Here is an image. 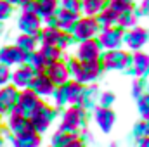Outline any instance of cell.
<instances>
[{
	"instance_id": "c3c4849f",
	"label": "cell",
	"mask_w": 149,
	"mask_h": 147,
	"mask_svg": "<svg viewBox=\"0 0 149 147\" xmlns=\"http://www.w3.org/2000/svg\"><path fill=\"white\" fill-rule=\"evenodd\" d=\"M111 147H118V146H116V144H113V146H111Z\"/></svg>"
},
{
	"instance_id": "816d5d0a",
	"label": "cell",
	"mask_w": 149,
	"mask_h": 147,
	"mask_svg": "<svg viewBox=\"0 0 149 147\" xmlns=\"http://www.w3.org/2000/svg\"><path fill=\"white\" fill-rule=\"evenodd\" d=\"M0 121H2V114H0Z\"/></svg>"
},
{
	"instance_id": "ab89813d",
	"label": "cell",
	"mask_w": 149,
	"mask_h": 147,
	"mask_svg": "<svg viewBox=\"0 0 149 147\" xmlns=\"http://www.w3.org/2000/svg\"><path fill=\"white\" fill-rule=\"evenodd\" d=\"M10 14H12V5H9L7 2L0 0V23L5 21V19H9Z\"/></svg>"
},
{
	"instance_id": "681fc988",
	"label": "cell",
	"mask_w": 149,
	"mask_h": 147,
	"mask_svg": "<svg viewBox=\"0 0 149 147\" xmlns=\"http://www.w3.org/2000/svg\"><path fill=\"white\" fill-rule=\"evenodd\" d=\"M0 144H2V135H0Z\"/></svg>"
},
{
	"instance_id": "ffe728a7",
	"label": "cell",
	"mask_w": 149,
	"mask_h": 147,
	"mask_svg": "<svg viewBox=\"0 0 149 147\" xmlns=\"http://www.w3.org/2000/svg\"><path fill=\"white\" fill-rule=\"evenodd\" d=\"M14 147H40L42 146V135L37 132L24 133V135H14L12 139Z\"/></svg>"
},
{
	"instance_id": "3957f363",
	"label": "cell",
	"mask_w": 149,
	"mask_h": 147,
	"mask_svg": "<svg viewBox=\"0 0 149 147\" xmlns=\"http://www.w3.org/2000/svg\"><path fill=\"white\" fill-rule=\"evenodd\" d=\"M87 123V111L81 106H70L63 112V121H61V130L66 132H78L83 125Z\"/></svg>"
},
{
	"instance_id": "9a60e30c",
	"label": "cell",
	"mask_w": 149,
	"mask_h": 147,
	"mask_svg": "<svg viewBox=\"0 0 149 147\" xmlns=\"http://www.w3.org/2000/svg\"><path fill=\"white\" fill-rule=\"evenodd\" d=\"M30 88H31L38 97L42 99V97H49V95H52L56 85L50 81V78H49L45 73H38V74L33 76V80H31V83H30Z\"/></svg>"
},
{
	"instance_id": "7402d4cb",
	"label": "cell",
	"mask_w": 149,
	"mask_h": 147,
	"mask_svg": "<svg viewBox=\"0 0 149 147\" xmlns=\"http://www.w3.org/2000/svg\"><path fill=\"white\" fill-rule=\"evenodd\" d=\"M24 66H28V68H30L35 74L43 73V71H45V68H47V64H45L43 57L38 54V50H33V52L26 54V57H24Z\"/></svg>"
},
{
	"instance_id": "cb8c5ba5",
	"label": "cell",
	"mask_w": 149,
	"mask_h": 147,
	"mask_svg": "<svg viewBox=\"0 0 149 147\" xmlns=\"http://www.w3.org/2000/svg\"><path fill=\"white\" fill-rule=\"evenodd\" d=\"M38 54L43 57V61H45L47 66L52 64V62H56V61H61L63 59V50H59L56 45H42L38 49Z\"/></svg>"
},
{
	"instance_id": "d4e9b609",
	"label": "cell",
	"mask_w": 149,
	"mask_h": 147,
	"mask_svg": "<svg viewBox=\"0 0 149 147\" xmlns=\"http://www.w3.org/2000/svg\"><path fill=\"white\" fill-rule=\"evenodd\" d=\"M116 19H118V16L113 12L109 7H104V9L95 16V21H97V24H99V30H106V28L116 26Z\"/></svg>"
},
{
	"instance_id": "6da1fadb",
	"label": "cell",
	"mask_w": 149,
	"mask_h": 147,
	"mask_svg": "<svg viewBox=\"0 0 149 147\" xmlns=\"http://www.w3.org/2000/svg\"><path fill=\"white\" fill-rule=\"evenodd\" d=\"M66 66H68L70 76L73 78L74 81L83 83V85L95 81V80L101 76V73H102V64H101L99 59H97V61L81 62V61H78V59L71 57V59L66 62Z\"/></svg>"
},
{
	"instance_id": "836d02e7",
	"label": "cell",
	"mask_w": 149,
	"mask_h": 147,
	"mask_svg": "<svg viewBox=\"0 0 149 147\" xmlns=\"http://www.w3.org/2000/svg\"><path fill=\"white\" fill-rule=\"evenodd\" d=\"M61 9L80 16V12H81V0H61Z\"/></svg>"
},
{
	"instance_id": "f5cc1de1",
	"label": "cell",
	"mask_w": 149,
	"mask_h": 147,
	"mask_svg": "<svg viewBox=\"0 0 149 147\" xmlns=\"http://www.w3.org/2000/svg\"><path fill=\"white\" fill-rule=\"evenodd\" d=\"M128 2H134V0H128Z\"/></svg>"
},
{
	"instance_id": "30bf717a",
	"label": "cell",
	"mask_w": 149,
	"mask_h": 147,
	"mask_svg": "<svg viewBox=\"0 0 149 147\" xmlns=\"http://www.w3.org/2000/svg\"><path fill=\"white\" fill-rule=\"evenodd\" d=\"M17 28L21 30V33L26 35H38V31L42 30V17L35 12H26L23 10L19 19H17Z\"/></svg>"
},
{
	"instance_id": "603a6c76",
	"label": "cell",
	"mask_w": 149,
	"mask_h": 147,
	"mask_svg": "<svg viewBox=\"0 0 149 147\" xmlns=\"http://www.w3.org/2000/svg\"><path fill=\"white\" fill-rule=\"evenodd\" d=\"M57 9H59V0H37V14L42 19L54 16Z\"/></svg>"
},
{
	"instance_id": "5bb4252c",
	"label": "cell",
	"mask_w": 149,
	"mask_h": 147,
	"mask_svg": "<svg viewBox=\"0 0 149 147\" xmlns=\"http://www.w3.org/2000/svg\"><path fill=\"white\" fill-rule=\"evenodd\" d=\"M123 42L127 43V47L130 50H141L148 42V30H144L141 26H134L123 35Z\"/></svg>"
},
{
	"instance_id": "ee69618b",
	"label": "cell",
	"mask_w": 149,
	"mask_h": 147,
	"mask_svg": "<svg viewBox=\"0 0 149 147\" xmlns=\"http://www.w3.org/2000/svg\"><path fill=\"white\" fill-rule=\"evenodd\" d=\"M141 14H149V0H142V3H141Z\"/></svg>"
},
{
	"instance_id": "1f68e13d",
	"label": "cell",
	"mask_w": 149,
	"mask_h": 147,
	"mask_svg": "<svg viewBox=\"0 0 149 147\" xmlns=\"http://www.w3.org/2000/svg\"><path fill=\"white\" fill-rule=\"evenodd\" d=\"M106 7H109L116 16H120L121 12L128 10V9H134L132 2H128V0H108V5Z\"/></svg>"
},
{
	"instance_id": "52a82bcc",
	"label": "cell",
	"mask_w": 149,
	"mask_h": 147,
	"mask_svg": "<svg viewBox=\"0 0 149 147\" xmlns=\"http://www.w3.org/2000/svg\"><path fill=\"white\" fill-rule=\"evenodd\" d=\"M123 35L125 33L120 26H111V28H106V30L99 31L97 42H99L101 49L114 50V49H120V45L123 43Z\"/></svg>"
},
{
	"instance_id": "277c9868",
	"label": "cell",
	"mask_w": 149,
	"mask_h": 147,
	"mask_svg": "<svg viewBox=\"0 0 149 147\" xmlns=\"http://www.w3.org/2000/svg\"><path fill=\"white\" fill-rule=\"evenodd\" d=\"M102 69H111V71H123L130 66V54H127L125 50L114 49L108 50L106 54H102L99 57Z\"/></svg>"
},
{
	"instance_id": "f907efd6",
	"label": "cell",
	"mask_w": 149,
	"mask_h": 147,
	"mask_svg": "<svg viewBox=\"0 0 149 147\" xmlns=\"http://www.w3.org/2000/svg\"><path fill=\"white\" fill-rule=\"evenodd\" d=\"M148 94H149V85H148Z\"/></svg>"
},
{
	"instance_id": "e0dca14e",
	"label": "cell",
	"mask_w": 149,
	"mask_h": 147,
	"mask_svg": "<svg viewBox=\"0 0 149 147\" xmlns=\"http://www.w3.org/2000/svg\"><path fill=\"white\" fill-rule=\"evenodd\" d=\"M33 76L35 73L28 68V66H19L17 69H14L12 73H10V80H12V85L16 87V88H30V83H31V80H33Z\"/></svg>"
},
{
	"instance_id": "f546056e",
	"label": "cell",
	"mask_w": 149,
	"mask_h": 147,
	"mask_svg": "<svg viewBox=\"0 0 149 147\" xmlns=\"http://www.w3.org/2000/svg\"><path fill=\"white\" fill-rule=\"evenodd\" d=\"M137 24V12L134 9H128L125 12H121L116 19V26H120L121 30H127V28H134Z\"/></svg>"
},
{
	"instance_id": "83f0119b",
	"label": "cell",
	"mask_w": 149,
	"mask_h": 147,
	"mask_svg": "<svg viewBox=\"0 0 149 147\" xmlns=\"http://www.w3.org/2000/svg\"><path fill=\"white\" fill-rule=\"evenodd\" d=\"M76 137H78V132H66V130L59 128L50 139V147H64L68 142H71Z\"/></svg>"
},
{
	"instance_id": "74e56055",
	"label": "cell",
	"mask_w": 149,
	"mask_h": 147,
	"mask_svg": "<svg viewBox=\"0 0 149 147\" xmlns=\"http://www.w3.org/2000/svg\"><path fill=\"white\" fill-rule=\"evenodd\" d=\"M134 135L137 137V139H141V137H144V135H149V121H139L135 126H134Z\"/></svg>"
},
{
	"instance_id": "d590c367",
	"label": "cell",
	"mask_w": 149,
	"mask_h": 147,
	"mask_svg": "<svg viewBox=\"0 0 149 147\" xmlns=\"http://www.w3.org/2000/svg\"><path fill=\"white\" fill-rule=\"evenodd\" d=\"M71 42H73V37H71V33H66V31H61V35H59V40H57V49L59 50H66L70 45H71Z\"/></svg>"
},
{
	"instance_id": "d6986e66",
	"label": "cell",
	"mask_w": 149,
	"mask_h": 147,
	"mask_svg": "<svg viewBox=\"0 0 149 147\" xmlns=\"http://www.w3.org/2000/svg\"><path fill=\"white\" fill-rule=\"evenodd\" d=\"M56 16V24L61 31H66V33H71L78 21V14H71L68 10H63V9H57V12L54 14Z\"/></svg>"
},
{
	"instance_id": "d6a6232c",
	"label": "cell",
	"mask_w": 149,
	"mask_h": 147,
	"mask_svg": "<svg viewBox=\"0 0 149 147\" xmlns=\"http://www.w3.org/2000/svg\"><path fill=\"white\" fill-rule=\"evenodd\" d=\"M52 97H54L56 106H59V107L66 106V104H68V88H66V85L56 87L54 92H52Z\"/></svg>"
},
{
	"instance_id": "b9f144b4",
	"label": "cell",
	"mask_w": 149,
	"mask_h": 147,
	"mask_svg": "<svg viewBox=\"0 0 149 147\" xmlns=\"http://www.w3.org/2000/svg\"><path fill=\"white\" fill-rule=\"evenodd\" d=\"M21 7H23V10H26V12H35V14H37V0H28V2H24Z\"/></svg>"
},
{
	"instance_id": "f6af8a7d",
	"label": "cell",
	"mask_w": 149,
	"mask_h": 147,
	"mask_svg": "<svg viewBox=\"0 0 149 147\" xmlns=\"http://www.w3.org/2000/svg\"><path fill=\"white\" fill-rule=\"evenodd\" d=\"M139 147H149V135H144L139 139Z\"/></svg>"
},
{
	"instance_id": "5b68a950",
	"label": "cell",
	"mask_w": 149,
	"mask_h": 147,
	"mask_svg": "<svg viewBox=\"0 0 149 147\" xmlns=\"http://www.w3.org/2000/svg\"><path fill=\"white\" fill-rule=\"evenodd\" d=\"M99 31L101 30H99V24H97L95 17L85 16V17H78L73 31H71V37H73V40L83 42V40H88V38H95L99 35Z\"/></svg>"
},
{
	"instance_id": "f35d334b",
	"label": "cell",
	"mask_w": 149,
	"mask_h": 147,
	"mask_svg": "<svg viewBox=\"0 0 149 147\" xmlns=\"http://www.w3.org/2000/svg\"><path fill=\"white\" fill-rule=\"evenodd\" d=\"M132 94H134V97H137V99L144 94V80H142L141 76L134 80V83H132Z\"/></svg>"
},
{
	"instance_id": "bcb514c9",
	"label": "cell",
	"mask_w": 149,
	"mask_h": 147,
	"mask_svg": "<svg viewBox=\"0 0 149 147\" xmlns=\"http://www.w3.org/2000/svg\"><path fill=\"white\" fill-rule=\"evenodd\" d=\"M3 2H7L9 5H17V3L21 2V0H3Z\"/></svg>"
},
{
	"instance_id": "44dd1931",
	"label": "cell",
	"mask_w": 149,
	"mask_h": 147,
	"mask_svg": "<svg viewBox=\"0 0 149 147\" xmlns=\"http://www.w3.org/2000/svg\"><path fill=\"white\" fill-rule=\"evenodd\" d=\"M66 88H68V104L71 106H80L81 104V99H83V92H85V85L83 83H78V81H68L66 83Z\"/></svg>"
},
{
	"instance_id": "e575fe53",
	"label": "cell",
	"mask_w": 149,
	"mask_h": 147,
	"mask_svg": "<svg viewBox=\"0 0 149 147\" xmlns=\"http://www.w3.org/2000/svg\"><path fill=\"white\" fill-rule=\"evenodd\" d=\"M139 114L144 121H149V94H142L139 97Z\"/></svg>"
},
{
	"instance_id": "484cf974",
	"label": "cell",
	"mask_w": 149,
	"mask_h": 147,
	"mask_svg": "<svg viewBox=\"0 0 149 147\" xmlns=\"http://www.w3.org/2000/svg\"><path fill=\"white\" fill-rule=\"evenodd\" d=\"M16 45L24 52V54H30L33 50H37L38 45V35H26V33H21L17 40H16Z\"/></svg>"
},
{
	"instance_id": "ac0fdd59",
	"label": "cell",
	"mask_w": 149,
	"mask_h": 147,
	"mask_svg": "<svg viewBox=\"0 0 149 147\" xmlns=\"http://www.w3.org/2000/svg\"><path fill=\"white\" fill-rule=\"evenodd\" d=\"M130 66L134 69V74L139 76H146L149 73V54L135 50V54L130 57Z\"/></svg>"
},
{
	"instance_id": "8fae6325",
	"label": "cell",
	"mask_w": 149,
	"mask_h": 147,
	"mask_svg": "<svg viewBox=\"0 0 149 147\" xmlns=\"http://www.w3.org/2000/svg\"><path fill=\"white\" fill-rule=\"evenodd\" d=\"M26 54L17 45H7L0 49V64L10 68V66H21L24 64Z\"/></svg>"
},
{
	"instance_id": "2e32d148",
	"label": "cell",
	"mask_w": 149,
	"mask_h": 147,
	"mask_svg": "<svg viewBox=\"0 0 149 147\" xmlns=\"http://www.w3.org/2000/svg\"><path fill=\"white\" fill-rule=\"evenodd\" d=\"M94 118H95L97 126L102 130V133H109L114 126V121H116V114L113 112L111 107H102V106H99L95 109Z\"/></svg>"
},
{
	"instance_id": "4dcf8cb0",
	"label": "cell",
	"mask_w": 149,
	"mask_h": 147,
	"mask_svg": "<svg viewBox=\"0 0 149 147\" xmlns=\"http://www.w3.org/2000/svg\"><path fill=\"white\" fill-rule=\"evenodd\" d=\"M95 101H99V90H97V87H90V88H87L85 87V92H83V99H81V107H94V104H95Z\"/></svg>"
},
{
	"instance_id": "7bdbcfd3",
	"label": "cell",
	"mask_w": 149,
	"mask_h": 147,
	"mask_svg": "<svg viewBox=\"0 0 149 147\" xmlns=\"http://www.w3.org/2000/svg\"><path fill=\"white\" fill-rule=\"evenodd\" d=\"M64 147H85V144H83V142H81V140L76 137V139H73L71 142H68Z\"/></svg>"
},
{
	"instance_id": "60d3db41",
	"label": "cell",
	"mask_w": 149,
	"mask_h": 147,
	"mask_svg": "<svg viewBox=\"0 0 149 147\" xmlns=\"http://www.w3.org/2000/svg\"><path fill=\"white\" fill-rule=\"evenodd\" d=\"M9 80H10V71H9V68L3 66V64H0V87L7 85Z\"/></svg>"
},
{
	"instance_id": "7c38bea8",
	"label": "cell",
	"mask_w": 149,
	"mask_h": 147,
	"mask_svg": "<svg viewBox=\"0 0 149 147\" xmlns=\"http://www.w3.org/2000/svg\"><path fill=\"white\" fill-rule=\"evenodd\" d=\"M19 97V88L14 85H3L0 87V114H9L14 109Z\"/></svg>"
},
{
	"instance_id": "8992f818",
	"label": "cell",
	"mask_w": 149,
	"mask_h": 147,
	"mask_svg": "<svg viewBox=\"0 0 149 147\" xmlns=\"http://www.w3.org/2000/svg\"><path fill=\"white\" fill-rule=\"evenodd\" d=\"M40 102H42V99L38 97L31 88H24L23 92H19L17 102H16V106H14L12 111L19 112V114L24 116V118H30V114L37 109Z\"/></svg>"
},
{
	"instance_id": "7dc6e473",
	"label": "cell",
	"mask_w": 149,
	"mask_h": 147,
	"mask_svg": "<svg viewBox=\"0 0 149 147\" xmlns=\"http://www.w3.org/2000/svg\"><path fill=\"white\" fill-rule=\"evenodd\" d=\"M2 30H3V28H2V23H0V35H2Z\"/></svg>"
},
{
	"instance_id": "9c48e42d",
	"label": "cell",
	"mask_w": 149,
	"mask_h": 147,
	"mask_svg": "<svg viewBox=\"0 0 149 147\" xmlns=\"http://www.w3.org/2000/svg\"><path fill=\"white\" fill-rule=\"evenodd\" d=\"M43 73L50 78V81H52L56 87L66 85V83L70 81V78H71V76H70V71H68V66H66V62H64L63 59H61V61H56V62H52V64H49Z\"/></svg>"
},
{
	"instance_id": "7a4b0ae2",
	"label": "cell",
	"mask_w": 149,
	"mask_h": 147,
	"mask_svg": "<svg viewBox=\"0 0 149 147\" xmlns=\"http://www.w3.org/2000/svg\"><path fill=\"white\" fill-rule=\"evenodd\" d=\"M56 119V109L52 106H49L47 102H40L38 107L31 114H30V121H31V126L37 133H43L50 128L52 121Z\"/></svg>"
},
{
	"instance_id": "ba28073f",
	"label": "cell",
	"mask_w": 149,
	"mask_h": 147,
	"mask_svg": "<svg viewBox=\"0 0 149 147\" xmlns=\"http://www.w3.org/2000/svg\"><path fill=\"white\" fill-rule=\"evenodd\" d=\"M101 45L97 42V38H88L80 42L78 49H76V59L81 62H88V61H97L101 57Z\"/></svg>"
},
{
	"instance_id": "4fadbf2b",
	"label": "cell",
	"mask_w": 149,
	"mask_h": 147,
	"mask_svg": "<svg viewBox=\"0 0 149 147\" xmlns=\"http://www.w3.org/2000/svg\"><path fill=\"white\" fill-rule=\"evenodd\" d=\"M7 125H9V130H10L14 135H24V133L35 132L33 126H31L30 118H24V116H21V114L16 112V111H10V112H9V121H7Z\"/></svg>"
},
{
	"instance_id": "f1b7e54d",
	"label": "cell",
	"mask_w": 149,
	"mask_h": 147,
	"mask_svg": "<svg viewBox=\"0 0 149 147\" xmlns=\"http://www.w3.org/2000/svg\"><path fill=\"white\" fill-rule=\"evenodd\" d=\"M106 5L108 0H81V12H85V16L95 17Z\"/></svg>"
},
{
	"instance_id": "8d00e7d4",
	"label": "cell",
	"mask_w": 149,
	"mask_h": 147,
	"mask_svg": "<svg viewBox=\"0 0 149 147\" xmlns=\"http://www.w3.org/2000/svg\"><path fill=\"white\" fill-rule=\"evenodd\" d=\"M114 101H116V97H114L113 92H102V94H99V104L102 107H111L113 104H114Z\"/></svg>"
},
{
	"instance_id": "4316f807",
	"label": "cell",
	"mask_w": 149,
	"mask_h": 147,
	"mask_svg": "<svg viewBox=\"0 0 149 147\" xmlns=\"http://www.w3.org/2000/svg\"><path fill=\"white\" fill-rule=\"evenodd\" d=\"M61 35V30L59 28H42L38 31V42L42 45H57V40Z\"/></svg>"
}]
</instances>
